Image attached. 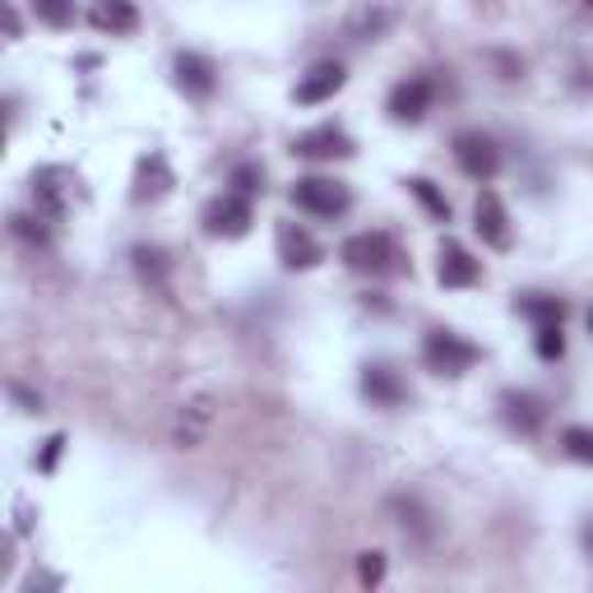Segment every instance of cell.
Masks as SVG:
<instances>
[{
    "mask_svg": "<svg viewBox=\"0 0 593 593\" xmlns=\"http://www.w3.org/2000/svg\"><path fill=\"white\" fill-rule=\"evenodd\" d=\"M339 260L353 274L381 278L389 270H399V246H394L389 232H358V237H348L343 246H339Z\"/></svg>",
    "mask_w": 593,
    "mask_h": 593,
    "instance_id": "cell-1",
    "label": "cell"
},
{
    "mask_svg": "<svg viewBox=\"0 0 593 593\" xmlns=\"http://www.w3.org/2000/svg\"><path fill=\"white\" fill-rule=\"evenodd\" d=\"M293 205L311 218H343L353 209V190H348L339 177H297L293 182Z\"/></svg>",
    "mask_w": 593,
    "mask_h": 593,
    "instance_id": "cell-2",
    "label": "cell"
},
{
    "mask_svg": "<svg viewBox=\"0 0 593 593\" xmlns=\"http://www.w3.org/2000/svg\"><path fill=\"white\" fill-rule=\"evenodd\" d=\"M477 343H469L464 334H454V329H431V334L422 339V362L427 371H436V376H464L469 366H477Z\"/></svg>",
    "mask_w": 593,
    "mask_h": 593,
    "instance_id": "cell-3",
    "label": "cell"
},
{
    "mask_svg": "<svg viewBox=\"0 0 593 593\" xmlns=\"http://www.w3.org/2000/svg\"><path fill=\"white\" fill-rule=\"evenodd\" d=\"M454 163H459L464 177L487 186L501 172V144L487 135V130H459L454 135Z\"/></svg>",
    "mask_w": 593,
    "mask_h": 593,
    "instance_id": "cell-4",
    "label": "cell"
},
{
    "mask_svg": "<svg viewBox=\"0 0 593 593\" xmlns=\"http://www.w3.org/2000/svg\"><path fill=\"white\" fill-rule=\"evenodd\" d=\"M251 223H255V209H251L246 195H237V190L218 195V200L205 205V232H209V237L237 241V237H246V232H251Z\"/></svg>",
    "mask_w": 593,
    "mask_h": 593,
    "instance_id": "cell-5",
    "label": "cell"
},
{
    "mask_svg": "<svg viewBox=\"0 0 593 593\" xmlns=\"http://www.w3.org/2000/svg\"><path fill=\"white\" fill-rule=\"evenodd\" d=\"M431 102H436V84L427 75H413V79H399L389 89L385 112H389L394 125H417V121L431 112Z\"/></svg>",
    "mask_w": 593,
    "mask_h": 593,
    "instance_id": "cell-6",
    "label": "cell"
},
{
    "mask_svg": "<svg viewBox=\"0 0 593 593\" xmlns=\"http://www.w3.org/2000/svg\"><path fill=\"white\" fill-rule=\"evenodd\" d=\"M501 417L519 436H538L547 422V399L534 389H501Z\"/></svg>",
    "mask_w": 593,
    "mask_h": 593,
    "instance_id": "cell-7",
    "label": "cell"
},
{
    "mask_svg": "<svg viewBox=\"0 0 593 593\" xmlns=\"http://www.w3.org/2000/svg\"><path fill=\"white\" fill-rule=\"evenodd\" d=\"M293 153L306 163H334V158H353L358 144L348 140L339 125H316V130H306V135L293 140Z\"/></svg>",
    "mask_w": 593,
    "mask_h": 593,
    "instance_id": "cell-8",
    "label": "cell"
},
{
    "mask_svg": "<svg viewBox=\"0 0 593 593\" xmlns=\"http://www.w3.org/2000/svg\"><path fill=\"white\" fill-rule=\"evenodd\" d=\"M172 75H177V89H182L190 102H205V98H213V89H218L213 61L200 56V52H177V61H172Z\"/></svg>",
    "mask_w": 593,
    "mask_h": 593,
    "instance_id": "cell-9",
    "label": "cell"
},
{
    "mask_svg": "<svg viewBox=\"0 0 593 593\" xmlns=\"http://www.w3.org/2000/svg\"><path fill=\"white\" fill-rule=\"evenodd\" d=\"M348 84V70L339 61H316L311 70H306L301 79H297V89H293V98L301 102V107H320V102H329L339 89Z\"/></svg>",
    "mask_w": 593,
    "mask_h": 593,
    "instance_id": "cell-10",
    "label": "cell"
},
{
    "mask_svg": "<svg viewBox=\"0 0 593 593\" xmlns=\"http://www.w3.org/2000/svg\"><path fill=\"white\" fill-rule=\"evenodd\" d=\"M278 260H283V270H316L320 260H325V246L320 241L297 228V223H278Z\"/></svg>",
    "mask_w": 593,
    "mask_h": 593,
    "instance_id": "cell-11",
    "label": "cell"
},
{
    "mask_svg": "<svg viewBox=\"0 0 593 593\" xmlns=\"http://www.w3.org/2000/svg\"><path fill=\"white\" fill-rule=\"evenodd\" d=\"M473 228H477V237L487 241L492 251L510 246V213H505V205H501L496 190H482V195H477V205H473Z\"/></svg>",
    "mask_w": 593,
    "mask_h": 593,
    "instance_id": "cell-12",
    "label": "cell"
},
{
    "mask_svg": "<svg viewBox=\"0 0 593 593\" xmlns=\"http://www.w3.org/2000/svg\"><path fill=\"white\" fill-rule=\"evenodd\" d=\"M436 278H441V288H473L482 278V265L459 246V241H441V260H436Z\"/></svg>",
    "mask_w": 593,
    "mask_h": 593,
    "instance_id": "cell-13",
    "label": "cell"
},
{
    "mask_svg": "<svg viewBox=\"0 0 593 593\" xmlns=\"http://www.w3.org/2000/svg\"><path fill=\"white\" fill-rule=\"evenodd\" d=\"M362 394H366V399L376 404V408H399V404H408V385L394 376L385 362L362 366Z\"/></svg>",
    "mask_w": 593,
    "mask_h": 593,
    "instance_id": "cell-14",
    "label": "cell"
},
{
    "mask_svg": "<svg viewBox=\"0 0 593 593\" xmlns=\"http://www.w3.org/2000/svg\"><path fill=\"white\" fill-rule=\"evenodd\" d=\"M389 515H394V524H399V534L408 542H431L436 538V524H431L427 505L417 496H389Z\"/></svg>",
    "mask_w": 593,
    "mask_h": 593,
    "instance_id": "cell-15",
    "label": "cell"
},
{
    "mask_svg": "<svg viewBox=\"0 0 593 593\" xmlns=\"http://www.w3.org/2000/svg\"><path fill=\"white\" fill-rule=\"evenodd\" d=\"M167 190H172V167H167L163 153H149V158L140 163V172H135V190H130V200L149 205V200H163Z\"/></svg>",
    "mask_w": 593,
    "mask_h": 593,
    "instance_id": "cell-16",
    "label": "cell"
},
{
    "mask_svg": "<svg viewBox=\"0 0 593 593\" xmlns=\"http://www.w3.org/2000/svg\"><path fill=\"white\" fill-rule=\"evenodd\" d=\"M89 24L98 33H112V37H125V33H135L140 29V14L130 0H98V6L89 10Z\"/></svg>",
    "mask_w": 593,
    "mask_h": 593,
    "instance_id": "cell-17",
    "label": "cell"
},
{
    "mask_svg": "<svg viewBox=\"0 0 593 593\" xmlns=\"http://www.w3.org/2000/svg\"><path fill=\"white\" fill-rule=\"evenodd\" d=\"M61 177H65L61 167H42L33 177V205H37L42 218H52V223H61V218H65V195H70L65 186H56Z\"/></svg>",
    "mask_w": 593,
    "mask_h": 593,
    "instance_id": "cell-18",
    "label": "cell"
},
{
    "mask_svg": "<svg viewBox=\"0 0 593 593\" xmlns=\"http://www.w3.org/2000/svg\"><path fill=\"white\" fill-rule=\"evenodd\" d=\"M515 311L524 320H534V325H561L570 306H565V297H552V293H519Z\"/></svg>",
    "mask_w": 593,
    "mask_h": 593,
    "instance_id": "cell-19",
    "label": "cell"
},
{
    "mask_svg": "<svg viewBox=\"0 0 593 593\" xmlns=\"http://www.w3.org/2000/svg\"><path fill=\"white\" fill-rule=\"evenodd\" d=\"M209 422H213V404H209V399H195V404L182 413V422H177V446H182V450H195V446L205 441Z\"/></svg>",
    "mask_w": 593,
    "mask_h": 593,
    "instance_id": "cell-20",
    "label": "cell"
},
{
    "mask_svg": "<svg viewBox=\"0 0 593 593\" xmlns=\"http://www.w3.org/2000/svg\"><path fill=\"white\" fill-rule=\"evenodd\" d=\"M130 260H135V274L149 283L153 293H167V255L158 246H135Z\"/></svg>",
    "mask_w": 593,
    "mask_h": 593,
    "instance_id": "cell-21",
    "label": "cell"
},
{
    "mask_svg": "<svg viewBox=\"0 0 593 593\" xmlns=\"http://www.w3.org/2000/svg\"><path fill=\"white\" fill-rule=\"evenodd\" d=\"M408 195L436 218V223H450V200H446L441 190H436V182H427V177H408Z\"/></svg>",
    "mask_w": 593,
    "mask_h": 593,
    "instance_id": "cell-22",
    "label": "cell"
},
{
    "mask_svg": "<svg viewBox=\"0 0 593 593\" xmlns=\"http://www.w3.org/2000/svg\"><path fill=\"white\" fill-rule=\"evenodd\" d=\"M47 223H52V218H42V213L37 218L33 213H14L10 218V232L19 241H29V246H52V228Z\"/></svg>",
    "mask_w": 593,
    "mask_h": 593,
    "instance_id": "cell-23",
    "label": "cell"
},
{
    "mask_svg": "<svg viewBox=\"0 0 593 593\" xmlns=\"http://www.w3.org/2000/svg\"><path fill=\"white\" fill-rule=\"evenodd\" d=\"M561 450L575 459V464H589L593 469V427H565L561 431Z\"/></svg>",
    "mask_w": 593,
    "mask_h": 593,
    "instance_id": "cell-24",
    "label": "cell"
},
{
    "mask_svg": "<svg viewBox=\"0 0 593 593\" xmlns=\"http://www.w3.org/2000/svg\"><path fill=\"white\" fill-rule=\"evenodd\" d=\"M33 14L47 29H70L75 24V0H33Z\"/></svg>",
    "mask_w": 593,
    "mask_h": 593,
    "instance_id": "cell-25",
    "label": "cell"
},
{
    "mask_svg": "<svg viewBox=\"0 0 593 593\" xmlns=\"http://www.w3.org/2000/svg\"><path fill=\"white\" fill-rule=\"evenodd\" d=\"M538 358H542V362H561V358H565V334H561V325H538Z\"/></svg>",
    "mask_w": 593,
    "mask_h": 593,
    "instance_id": "cell-26",
    "label": "cell"
},
{
    "mask_svg": "<svg viewBox=\"0 0 593 593\" xmlns=\"http://www.w3.org/2000/svg\"><path fill=\"white\" fill-rule=\"evenodd\" d=\"M232 190H237V195H246V200H251V195L265 190V172H260L255 163H241V167H232Z\"/></svg>",
    "mask_w": 593,
    "mask_h": 593,
    "instance_id": "cell-27",
    "label": "cell"
},
{
    "mask_svg": "<svg viewBox=\"0 0 593 593\" xmlns=\"http://www.w3.org/2000/svg\"><path fill=\"white\" fill-rule=\"evenodd\" d=\"M358 580H362V584H381V580H385V557H381V552H362Z\"/></svg>",
    "mask_w": 593,
    "mask_h": 593,
    "instance_id": "cell-28",
    "label": "cell"
},
{
    "mask_svg": "<svg viewBox=\"0 0 593 593\" xmlns=\"http://www.w3.org/2000/svg\"><path fill=\"white\" fill-rule=\"evenodd\" d=\"M61 450H65V436L56 431L52 441L42 446V454H37V469H42V473H52V469H56V459H61Z\"/></svg>",
    "mask_w": 593,
    "mask_h": 593,
    "instance_id": "cell-29",
    "label": "cell"
},
{
    "mask_svg": "<svg viewBox=\"0 0 593 593\" xmlns=\"http://www.w3.org/2000/svg\"><path fill=\"white\" fill-rule=\"evenodd\" d=\"M10 394L19 404H24V413H42V394H33L29 385H19V381H10Z\"/></svg>",
    "mask_w": 593,
    "mask_h": 593,
    "instance_id": "cell-30",
    "label": "cell"
},
{
    "mask_svg": "<svg viewBox=\"0 0 593 593\" xmlns=\"http://www.w3.org/2000/svg\"><path fill=\"white\" fill-rule=\"evenodd\" d=\"M584 552L593 557V524H589V529H584Z\"/></svg>",
    "mask_w": 593,
    "mask_h": 593,
    "instance_id": "cell-31",
    "label": "cell"
},
{
    "mask_svg": "<svg viewBox=\"0 0 593 593\" xmlns=\"http://www.w3.org/2000/svg\"><path fill=\"white\" fill-rule=\"evenodd\" d=\"M589 329H593V311H589Z\"/></svg>",
    "mask_w": 593,
    "mask_h": 593,
    "instance_id": "cell-32",
    "label": "cell"
},
{
    "mask_svg": "<svg viewBox=\"0 0 593 593\" xmlns=\"http://www.w3.org/2000/svg\"><path fill=\"white\" fill-rule=\"evenodd\" d=\"M584 6H589V10H593V0H584Z\"/></svg>",
    "mask_w": 593,
    "mask_h": 593,
    "instance_id": "cell-33",
    "label": "cell"
}]
</instances>
